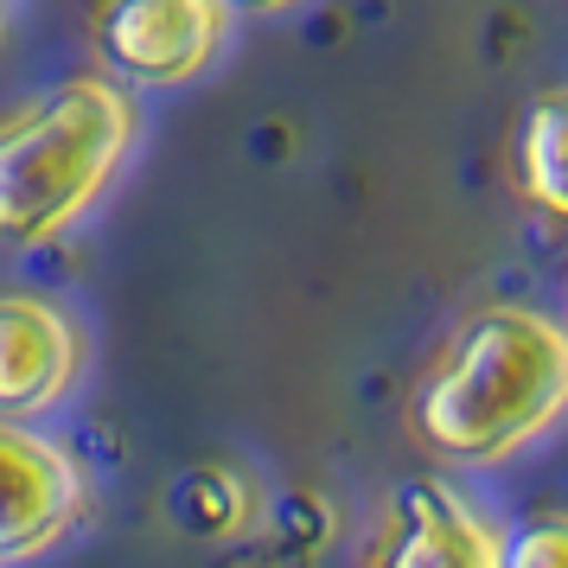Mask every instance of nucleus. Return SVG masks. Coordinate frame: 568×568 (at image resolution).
Returning <instances> with one entry per match:
<instances>
[{"label": "nucleus", "instance_id": "obj_5", "mask_svg": "<svg viewBox=\"0 0 568 568\" xmlns=\"http://www.w3.org/2000/svg\"><path fill=\"white\" fill-rule=\"evenodd\" d=\"M90 371V333L52 294H0V415L39 422L71 403Z\"/></svg>", "mask_w": 568, "mask_h": 568}, {"label": "nucleus", "instance_id": "obj_1", "mask_svg": "<svg viewBox=\"0 0 568 568\" xmlns=\"http://www.w3.org/2000/svg\"><path fill=\"white\" fill-rule=\"evenodd\" d=\"M568 415V326L537 307H486L440 345L409 396L415 440L454 466H498Z\"/></svg>", "mask_w": 568, "mask_h": 568}, {"label": "nucleus", "instance_id": "obj_8", "mask_svg": "<svg viewBox=\"0 0 568 568\" xmlns=\"http://www.w3.org/2000/svg\"><path fill=\"white\" fill-rule=\"evenodd\" d=\"M166 511H173L185 537L217 542V537H236L256 517V491L243 486L236 466H192L180 486L166 491Z\"/></svg>", "mask_w": 568, "mask_h": 568}, {"label": "nucleus", "instance_id": "obj_3", "mask_svg": "<svg viewBox=\"0 0 568 568\" xmlns=\"http://www.w3.org/2000/svg\"><path fill=\"white\" fill-rule=\"evenodd\" d=\"M90 32L122 90H185L231 45V0H97Z\"/></svg>", "mask_w": 568, "mask_h": 568}, {"label": "nucleus", "instance_id": "obj_2", "mask_svg": "<svg viewBox=\"0 0 568 568\" xmlns=\"http://www.w3.org/2000/svg\"><path fill=\"white\" fill-rule=\"evenodd\" d=\"M141 141V103L103 71L64 78L0 115V243L45 250L103 205Z\"/></svg>", "mask_w": 568, "mask_h": 568}, {"label": "nucleus", "instance_id": "obj_7", "mask_svg": "<svg viewBox=\"0 0 568 568\" xmlns=\"http://www.w3.org/2000/svg\"><path fill=\"white\" fill-rule=\"evenodd\" d=\"M511 173L530 205L549 211L556 224H568V83L562 90H542L537 103L524 109Z\"/></svg>", "mask_w": 568, "mask_h": 568}, {"label": "nucleus", "instance_id": "obj_11", "mask_svg": "<svg viewBox=\"0 0 568 568\" xmlns=\"http://www.w3.org/2000/svg\"><path fill=\"white\" fill-rule=\"evenodd\" d=\"M7 7H13V0H0V13H7Z\"/></svg>", "mask_w": 568, "mask_h": 568}, {"label": "nucleus", "instance_id": "obj_10", "mask_svg": "<svg viewBox=\"0 0 568 568\" xmlns=\"http://www.w3.org/2000/svg\"><path fill=\"white\" fill-rule=\"evenodd\" d=\"M287 7H301V0H231V13H287Z\"/></svg>", "mask_w": 568, "mask_h": 568}, {"label": "nucleus", "instance_id": "obj_6", "mask_svg": "<svg viewBox=\"0 0 568 568\" xmlns=\"http://www.w3.org/2000/svg\"><path fill=\"white\" fill-rule=\"evenodd\" d=\"M505 537L460 486L409 479L389 491L364 568H498Z\"/></svg>", "mask_w": 568, "mask_h": 568}, {"label": "nucleus", "instance_id": "obj_9", "mask_svg": "<svg viewBox=\"0 0 568 568\" xmlns=\"http://www.w3.org/2000/svg\"><path fill=\"white\" fill-rule=\"evenodd\" d=\"M498 568H568V511L530 517L524 530H511Z\"/></svg>", "mask_w": 568, "mask_h": 568}, {"label": "nucleus", "instance_id": "obj_4", "mask_svg": "<svg viewBox=\"0 0 568 568\" xmlns=\"http://www.w3.org/2000/svg\"><path fill=\"white\" fill-rule=\"evenodd\" d=\"M90 517V473L39 422L0 415V568L52 556Z\"/></svg>", "mask_w": 568, "mask_h": 568}]
</instances>
